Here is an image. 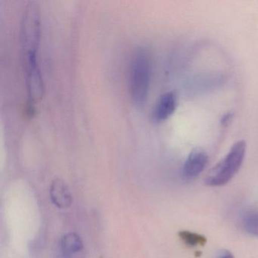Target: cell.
I'll list each match as a JSON object with an SVG mask.
<instances>
[{
    "label": "cell",
    "instance_id": "1",
    "mask_svg": "<svg viewBox=\"0 0 258 258\" xmlns=\"http://www.w3.org/2000/svg\"><path fill=\"white\" fill-rule=\"evenodd\" d=\"M152 57L146 48H138L133 54L130 66V93L133 102L144 105L149 96L152 77Z\"/></svg>",
    "mask_w": 258,
    "mask_h": 258
},
{
    "label": "cell",
    "instance_id": "2",
    "mask_svg": "<svg viewBox=\"0 0 258 258\" xmlns=\"http://www.w3.org/2000/svg\"><path fill=\"white\" fill-rule=\"evenodd\" d=\"M247 145L243 140L235 143L227 155L211 169L205 179V185L211 187L223 186L239 171L244 162Z\"/></svg>",
    "mask_w": 258,
    "mask_h": 258
},
{
    "label": "cell",
    "instance_id": "3",
    "mask_svg": "<svg viewBox=\"0 0 258 258\" xmlns=\"http://www.w3.org/2000/svg\"><path fill=\"white\" fill-rule=\"evenodd\" d=\"M40 10L36 2H31L24 13L21 28V43L24 54L36 52L39 49L41 33Z\"/></svg>",
    "mask_w": 258,
    "mask_h": 258
},
{
    "label": "cell",
    "instance_id": "4",
    "mask_svg": "<svg viewBox=\"0 0 258 258\" xmlns=\"http://www.w3.org/2000/svg\"><path fill=\"white\" fill-rule=\"evenodd\" d=\"M28 96L32 102H38L44 93V84L37 60V53L24 54Z\"/></svg>",
    "mask_w": 258,
    "mask_h": 258
},
{
    "label": "cell",
    "instance_id": "5",
    "mask_svg": "<svg viewBox=\"0 0 258 258\" xmlns=\"http://www.w3.org/2000/svg\"><path fill=\"white\" fill-rule=\"evenodd\" d=\"M208 162V155L200 148L193 149L187 157L182 169V178L192 181L203 172Z\"/></svg>",
    "mask_w": 258,
    "mask_h": 258
},
{
    "label": "cell",
    "instance_id": "6",
    "mask_svg": "<svg viewBox=\"0 0 258 258\" xmlns=\"http://www.w3.org/2000/svg\"><path fill=\"white\" fill-rule=\"evenodd\" d=\"M178 105L177 94L170 91L160 96L155 104L152 112V118L155 122L165 121L170 118L176 111Z\"/></svg>",
    "mask_w": 258,
    "mask_h": 258
},
{
    "label": "cell",
    "instance_id": "7",
    "mask_svg": "<svg viewBox=\"0 0 258 258\" xmlns=\"http://www.w3.org/2000/svg\"><path fill=\"white\" fill-rule=\"evenodd\" d=\"M50 198L54 205L61 209L69 208L72 204V196L67 184L56 179L53 180L50 187Z\"/></svg>",
    "mask_w": 258,
    "mask_h": 258
},
{
    "label": "cell",
    "instance_id": "8",
    "mask_svg": "<svg viewBox=\"0 0 258 258\" xmlns=\"http://www.w3.org/2000/svg\"><path fill=\"white\" fill-rule=\"evenodd\" d=\"M239 220L240 225L244 232L258 238V209L246 208L240 215Z\"/></svg>",
    "mask_w": 258,
    "mask_h": 258
},
{
    "label": "cell",
    "instance_id": "9",
    "mask_svg": "<svg viewBox=\"0 0 258 258\" xmlns=\"http://www.w3.org/2000/svg\"><path fill=\"white\" fill-rule=\"evenodd\" d=\"M83 243L78 234L75 232L66 234L61 240V250L64 255L74 254L82 249Z\"/></svg>",
    "mask_w": 258,
    "mask_h": 258
},
{
    "label": "cell",
    "instance_id": "10",
    "mask_svg": "<svg viewBox=\"0 0 258 258\" xmlns=\"http://www.w3.org/2000/svg\"><path fill=\"white\" fill-rule=\"evenodd\" d=\"M181 241L188 247H195L197 246H205L207 243L206 237L201 234L191 231L182 230L179 232Z\"/></svg>",
    "mask_w": 258,
    "mask_h": 258
},
{
    "label": "cell",
    "instance_id": "11",
    "mask_svg": "<svg viewBox=\"0 0 258 258\" xmlns=\"http://www.w3.org/2000/svg\"><path fill=\"white\" fill-rule=\"evenodd\" d=\"M232 117H233V114L232 113H227V114H225L222 117L221 124L225 126H228L232 121Z\"/></svg>",
    "mask_w": 258,
    "mask_h": 258
},
{
    "label": "cell",
    "instance_id": "12",
    "mask_svg": "<svg viewBox=\"0 0 258 258\" xmlns=\"http://www.w3.org/2000/svg\"><path fill=\"white\" fill-rule=\"evenodd\" d=\"M217 258H235L234 255L231 253V251L228 250H223L219 253Z\"/></svg>",
    "mask_w": 258,
    "mask_h": 258
}]
</instances>
